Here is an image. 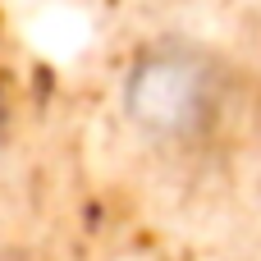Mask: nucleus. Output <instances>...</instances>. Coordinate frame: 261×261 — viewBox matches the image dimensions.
<instances>
[{
	"label": "nucleus",
	"instance_id": "obj_1",
	"mask_svg": "<svg viewBox=\"0 0 261 261\" xmlns=\"http://www.w3.org/2000/svg\"><path fill=\"white\" fill-rule=\"evenodd\" d=\"M234 64L193 37L142 46L119 83L124 124L161 151H197L220 138L234 110Z\"/></svg>",
	"mask_w": 261,
	"mask_h": 261
}]
</instances>
